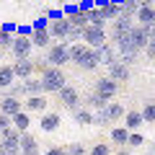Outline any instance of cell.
I'll return each instance as SVG.
<instances>
[{
  "label": "cell",
  "instance_id": "1",
  "mask_svg": "<svg viewBox=\"0 0 155 155\" xmlns=\"http://www.w3.org/2000/svg\"><path fill=\"white\" fill-rule=\"evenodd\" d=\"M70 62H75V65L83 67V70H96V67L101 65L96 49H91L85 41H72L70 44Z\"/></svg>",
  "mask_w": 155,
  "mask_h": 155
},
{
  "label": "cell",
  "instance_id": "2",
  "mask_svg": "<svg viewBox=\"0 0 155 155\" xmlns=\"http://www.w3.org/2000/svg\"><path fill=\"white\" fill-rule=\"evenodd\" d=\"M65 85H67V78L62 72V67H47L41 72V93H57Z\"/></svg>",
  "mask_w": 155,
  "mask_h": 155
},
{
  "label": "cell",
  "instance_id": "3",
  "mask_svg": "<svg viewBox=\"0 0 155 155\" xmlns=\"http://www.w3.org/2000/svg\"><path fill=\"white\" fill-rule=\"evenodd\" d=\"M65 62H70V44L67 41L49 44V49H47V65L49 67H62Z\"/></svg>",
  "mask_w": 155,
  "mask_h": 155
},
{
  "label": "cell",
  "instance_id": "4",
  "mask_svg": "<svg viewBox=\"0 0 155 155\" xmlns=\"http://www.w3.org/2000/svg\"><path fill=\"white\" fill-rule=\"evenodd\" d=\"M57 96H60V104L65 106L67 111L80 109V93H78L72 85H65V88H60V91H57Z\"/></svg>",
  "mask_w": 155,
  "mask_h": 155
},
{
  "label": "cell",
  "instance_id": "5",
  "mask_svg": "<svg viewBox=\"0 0 155 155\" xmlns=\"http://www.w3.org/2000/svg\"><path fill=\"white\" fill-rule=\"evenodd\" d=\"M83 41L91 47V49L101 47L106 41V28H101V26H85L83 28Z\"/></svg>",
  "mask_w": 155,
  "mask_h": 155
},
{
  "label": "cell",
  "instance_id": "6",
  "mask_svg": "<svg viewBox=\"0 0 155 155\" xmlns=\"http://www.w3.org/2000/svg\"><path fill=\"white\" fill-rule=\"evenodd\" d=\"M70 21H67L65 16L62 18H54V21H49V28H47V31H49V36L52 39H62V41H65L67 39V34H70Z\"/></svg>",
  "mask_w": 155,
  "mask_h": 155
},
{
  "label": "cell",
  "instance_id": "7",
  "mask_svg": "<svg viewBox=\"0 0 155 155\" xmlns=\"http://www.w3.org/2000/svg\"><path fill=\"white\" fill-rule=\"evenodd\" d=\"M116 88H119V83H114V80H111V78H98V80H96V91L93 93H98L101 98H114L116 96Z\"/></svg>",
  "mask_w": 155,
  "mask_h": 155
},
{
  "label": "cell",
  "instance_id": "8",
  "mask_svg": "<svg viewBox=\"0 0 155 155\" xmlns=\"http://www.w3.org/2000/svg\"><path fill=\"white\" fill-rule=\"evenodd\" d=\"M129 41H132L134 52H142L145 47H147V41H150V39H147V34H145V28L140 26V23L129 28Z\"/></svg>",
  "mask_w": 155,
  "mask_h": 155
},
{
  "label": "cell",
  "instance_id": "9",
  "mask_svg": "<svg viewBox=\"0 0 155 155\" xmlns=\"http://www.w3.org/2000/svg\"><path fill=\"white\" fill-rule=\"evenodd\" d=\"M31 39L28 36H13V44H11V52L16 54V60L18 57H28L31 54Z\"/></svg>",
  "mask_w": 155,
  "mask_h": 155
},
{
  "label": "cell",
  "instance_id": "10",
  "mask_svg": "<svg viewBox=\"0 0 155 155\" xmlns=\"http://www.w3.org/2000/svg\"><path fill=\"white\" fill-rule=\"evenodd\" d=\"M11 67H13V75H16V78H23V80L34 75V62L28 60V57H18Z\"/></svg>",
  "mask_w": 155,
  "mask_h": 155
},
{
  "label": "cell",
  "instance_id": "11",
  "mask_svg": "<svg viewBox=\"0 0 155 155\" xmlns=\"http://www.w3.org/2000/svg\"><path fill=\"white\" fill-rule=\"evenodd\" d=\"M18 93H26V96H41V80H36V78H26L21 85H18L16 91H13V96Z\"/></svg>",
  "mask_w": 155,
  "mask_h": 155
},
{
  "label": "cell",
  "instance_id": "12",
  "mask_svg": "<svg viewBox=\"0 0 155 155\" xmlns=\"http://www.w3.org/2000/svg\"><path fill=\"white\" fill-rule=\"evenodd\" d=\"M18 147H21V155H41V153H39L36 137L28 134V132H21V142H18Z\"/></svg>",
  "mask_w": 155,
  "mask_h": 155
},
{
  "label": "cell",
  "instance_id": "13",
  "mask_svg": "<svg viewBox=\"0 0 155 155\" xmlns=\"http://www.w3.org/2000/svg\"><path fill=\"white\" fill-rule=\"evenodd\" d=\"M109 78L114 80V83H124V80H129V65H124V62L116 60L114 65H109Z\"/></svg>",
  "mask_w": 155,
  "mask_h": 155
},
{
  "label": "cell",
  "instance_id": "14",
  "mask_svg": "<svg viewBox=\"0 0 155 155\" xmlns=\"http://www.w3.org/2000/svg\"><path fill=\"white\" fill-rule=\"evenodd\" d=\"M23 106H21V98L18 96H5V98L0 101V114H5V116H13L18 114Z\"/></svg>",
  "mask_w": 155,
  "mask_h": 155
},
{
  "label": "cell",
  "instance_id": "15",
  "mask_svg": "<svg viewBox=\"0 0 155 155\" xmlns=\"http://www.w3.org/2000/svg\"><path fill=\"white\" fill-rule=\"evenodd\" d=\"M28 39H31L34 47H41V49H49V44H52V36H49L47 28H34Z\"/></svg>",
  "mask_w": 155,
  "mask_h": 155
},
{
  "label": "cell",
  "instance_id": "16",
  "mask_svg": "<svg viewBox=\"0 0 155 155\" xmlns=\"http://www.w3.org/2000/svg\"><path fill=\"white\" fill-rule=\"evenodd\" d=\"M134 18H137L140 26H150V23H155V5H140L137 13H134Z\"/></svg>",
  "mask_w": 155,
  "mask_h": 155
},
{
  "label": "cell",
  "instance_id": "17",
  "mask_svg": "<svg viewBox=\"0 0 155 155\" xmlns=\"http://www.w3.org/2000/svg\"><path fill=\"white\" fill-rule=\"evenodd\" d=\"M96 54H98V62L101 65H114L116 62V57H114V49H111V44H101V47H96Z\"/></svg>",
  "mask_w": 155,
  "mask_h": 155
},
{
  "label": "cell",
  "instance_id": "18",
  "mask_svg": "<svg viewBox=\"0 0 155 155\" xmlns=\"http://www.w3.org/2000/svg\"><path fill=\"white\" fill-rule=\"evenodd\" d=\"M140 124H145V122H142V114H140V111H129V114H124V127H127L129 132H137Z\"/></svg>",
  "mask_w": 155,
  "mask_h": 155
},
{
  "label": "cell",
  "instance_id": "19",
  "mask_svg": "<svg viewBox=\"0 0 155 155\" xmlns=\"http://www.w3.org/2000/svg\"><path fill=\"white\" fill-rule=\"evenodd\" d=\"M11 122H13V127L18 129V132H26L28 129V124H31V119H28V111H18V114H13L11 116Z\"/></svg>",
  "mask_w": 155,
  "mask_h": 155
},
{
  "label": "cell",
  "instance_id": "20",
  "mask_svg": "<svg viewBox=\"0 0 155 155\" xmlns=\"http://www.w3.org/2000/svg\"><path fill=\"white\" fill-rule=\"evenodd\" d=\"M85 16H88V26H101V28H106V16H104L101 8H91Z\"/></svg>",
  "mask_w": 155,
  "mask_h": 155
},
{
  "label": "cell",
  "instance_id": "21",
  "mask_svg": "<svg viewBox=\"0 0 155 155\" xmlns=\"http://www.w3.org/2000/svg\"><path fill=\"white\" fill-rule=\"evenodd\" d=\"M72 114H75V124H80V127H91L93 124V111L91 109H75Z\"/></svg>",
  "mask_w": 155,
  "mask_h": 155
},
{
  "label": "cell",
  "instance_id": "22",
  "mask_svg": "<svg viewBox=\"0 0 155 155\" xmlns=\"http://www.w3.org/2000/svg\"><path fill=\"white\" fill-rule=\"evenodd\" d=\"M127 140H129V129H127V127L111 129V142H114L116 147H124V145H127Z\"/></svg>",
  "mask_w": 155,
  "mask_h": 155
},
{
  "label": "cell",
  "instance_id": "23",
  "mask_svg": "<svg viewBox=\"0 0 155 155\" xmlns=\"http://www.w3.org/2000/svg\"><path fill=\"white\" fill-rule=\"evenodd\" d=\"M60 114H44L41 116V129H44V132H54L57 127H60Z\"/></svg>",
  "mask_w": 155,
  "mask_h": 155
},
{
  "label": "cell",
  "instance_id": "24",
  "mask_svg": "<svg viewBox=\"0 0 155 155\" xmlns=\"http://www.w3.org/2000/svg\"><path fill=\"white\" fill-rule=\"evenodd\" d=\"M47 109V98L41 96H28L26 98V111H44Z\"/></svg>",
  "mask_w": 155,
  "mask_h": 155
},
{
  "label": "cell",
  "instance_id": "25",
  "mask_svg": "<svg viewBox=\"0 0 155 155\" xmlns=\"http://www.w3.org/2000/svg\"><path fill=\"white\" fill-rule=\"evenodd\" d=\"M13 80H16V75H13V67H11V65H3V67H0V88H8V85H13Z\"/></svg>",
  "mask_w": 155,
  "mask_h": 155
},
{
  "label": "cell",
  "instance_id": "26",
  "mask_svg": "<svg viewBox=\"0 0 155 155\" xmlns=\"http://www.w3.org/2000/svg\"><path fill=\"white\" fill-rule=\"evenodd\" d=\"M106 116H109V122H114V119H122L127 111H124V106L122 104H106Z\"/></svg>",
  "mask_w": 155,
  "mask_h": 155
},
{
  "label": "cell",
  "instance_id": "27",
  "mask_svg": "<svg viewBox=\"0 0 155 155\" xmlns=\"http://www.w3.org/2000/svg\"><path fill=\"white\" fill-rule=\"evenodd\" d=\"M67 21H70L72 28H85V26H88V16H85L83 11H75L72 16H67Z\"/></svg>",
  "mask_w": 155,
  "mask_h": 155
},
{
  "label": "cell",
  "instance_id": "28",
  "mask_svg": "<svg viewBox=\"0 0 155 155\" xmlns=\"http://www.w3.org/2000/svg\"><path fill=\"white\" fill-rule=\"evenodd\" d=\"M106 104H109V101L101 98L98 93H91L88 98H85V109H96V111H101V109H106Z\"/></svg>",
  "mask_w": 155,
  "mask_h": 155
},
{
  "label": "cell",
  "instance_id": "29",
  "mask_svg": "<svg viewBox=\"0 0 155 155\" xmlns=\"http://www.w3.org/2000/svg\"><path fill=\"white\" fill-rule=\"evenodd\" d=\"M101 11H104L106 21L109 18H116V16H122V3H106V5H101Z\"/></svg>",
  "mask_w": 155,
  "mask_h": 155
},
{
  "label": "cell",
  "instance_id": "30",
  "mask_svg": "<svg viewBox=\"0 0 155 155\" xmlns=\"http://www.w3.org/2000/svg\"><path fill=\"white\" fill-rule=\"evenodd\" d=\"M21 147L18 142H5V140H0V155H18Z\"/></svg>",
  "mask_w": 155,
  "mask_h": 155
},
{
  "label": "cell",
  "instance_id": "31",
  "mask_svg": "<svg viewBox=\"0 0 155 155\" xmlns=\"http://www.w3.org/2000/svg\"><path fill=\"white\" fill-rule=\"evenodd\" d=\"M0 140H5V142H21V132L16 127H11L5 132H0Z\"/></svg>",
  "mask_w": 155,
  "mask_h": 155
},
{
  "label": "cell",
  "instance_id": "32",
  "mask_svg": "<svg viewBox=\"0 0 155 155\" xmlns=\"http://www.w3.org/2000/svg\"><path fill=\"white\" fill-rule=\"evenodd\" d=\"M140 114H142V122H155V104H145V109L140 111Z\"/></svg>",
  "mask_w": 155,
  "mask_h": 155
},
{
  "label": "cell",
  "instance_id": "33",
  "mask_svg": "<svg viewBox=\"0 0 155 155\" xmlns=\"http://www.w3.org/2000/svg\"><path fill=\"white\" fill-rule=\"evenodd\" d=\"M11 44H13V36H11L8 31H3V28H0V52L11 49Z\"/></svg>",
  "mask_w": 155,
  "mask_h": 155
},
{
  "label": "cell",
  "instance_id": "34",
  "mask_svg": "<svg viewBox=\"0 0 155 155\" xmlns=\"http://www.w3.org/2000/svg\"><path fill=\"white\" fill-rule=\"evenodd\" d=\"M142 142H145V137H142L140 132H129V140H127V145H129V147H140Z\"/></svg>",
  "mask_w": 155,
  "mask_h": 155
},
{
  "label": "cell",
  "instance_id": "35",
  "mask_svg": "<svg viewBox=\"0 0 155 155\" xmlns=\"http://www.w3.org/2000/svg\"><path fill=\"white\" fill-rule=\"evenodd\" d=\"M93 124H101V127H109V124H111V122H109V116H106V111H104V109H101L98 114H93Z\"/></svg>",
  "mask_w": 155,
  "mask_h": 155
},
{
  "label": "cell",
  "instance_id": "36",
  "mask_svg": "<svg viewBox=\"0 0 155 155\" xmlns=\"http://www.w3.org/2000/svg\"><path fill=\"white\" fill-rule=\"evenodd\" d=\"M67 155H85V147H83V145H80V142H72V145H67Z\"/></svg>",
  "mask_w": 155,
  "mask_h": 155
},
{
  "label": "cell",
  "instance_id": "37",
  "mask_svg": "<svg viewBox=\"0 0 155 155\" xmlns=\"http://www.w3.org/2000/svg\"><path fill=\"white\" fill-rule=\"evenodd\" d=\"M91 155H111V153H109V145H106V142H98V145H93Z\"/></svg>",
  "mask_w": 155,
  "mask_h": 155
},
{
  "label": "cell",
  "instance_id": "38",
  "mask_svg": "<svg viewBox=\"0 0 155 155\" xmlns=\"http://www.w3.org/2000/svg\"><path fill=\"white\" fill-rule=\"evenodd\" d=\"M13 127V122H11V116H5V114H0V132H5V129H11Z\"/></svg>",
  "mask_w": 155,
  "mask_h": 155
},
{
  "label": "cell",
  "instance_id": "39",
  "mask_svg": "<svg viewBox=\"0 0 155 155\" xmlns=\"http://www.w3.org/2000/svg\"><path fill=\"white\" fill-rule=\"evenodd\" d=\"M145 52H147V57H150V60H155V39H150V41H147Z\"/></svg>",
  "mask_w": 155,
  "mask_h": 155
},
{
  "label": "cell",
  "instance_id": "40",
  "mask_svg": "<svg viewBox=\"0 0 155 155\" xmlns=\"http://www.w3.org/2000/svg\"><path fill=\"white\" fill-rule=\"evenodd\" d=\"M44 155H67V150L65 147H52V150H47Z\"/></svg>",
  "mask_w": 155,
  "mask_h": 155
},
{
  "label": "cell",
  "instance_id": "41",
  "mask_svg": "<svg viewBox=\"0 0 155 155\" xmlns=\"http://www.w3.org/2000/svg\"><path fill=\"white\" fill-rule=\"evenodd\" d=\"M145 34H147V39H155V23H150V26H142Z\"/></svg>",
  "mask_w": 155,
  "mask_h": 155
},
{
  "label": "cell",
  "instance_id": "42",
  "mask_svg": "<svg viewBox=\"0 0 155 155\" xmlns=\"http://www.w3.org/2000/svg\"><path fill=\"white\" fill-rule=\"evenodd\" d=\"M65 13H60V11H49V21H54V18H62Z\"/></svg>",
  "mask_w": 155,
  "mask_h": 155
},
{
  "label": "cell",
  "instance_id": "43",
  "mask_svg": "<svg viewBox=\"0 0 155 155\" xmlns=\"http://www.w3.org/2000/svg\"><path fill=\"white\" fill-rule=\"evenodd\" d=\"M0 28H3V31H8V34H13V31H16V26H13V23H8V26H0Z\"/></svg>",
  "mask_w": 155,
  "mask_h": 155
},
{
  "label": "cell",
  "instance_id": "44",
  "mask_svg": "<svg viewBox=\"0 0 155 155\" xmlns=\"http://www.w3.org/2000/svg\"><path fill=\"white\" fill-rule=\"evenodd\" d=\"M31 28H47V21H36V23H34Z\"/></svg>",
  "mask_w": 155,
  "mask_h": 155
},
{
  "label": "cell",
  "instance_id": "45",
  "mask_svg": "<svg viewBox=\"0 0 155 155\" xmlns=\"http://www.w3.org/2000/svg\"><path fill=\"white\" fill-rule=\"evenodd\" d=\"M116 155H132V153H129V150H124V147H122V150H119V153H116Z\"/></svg>",
  "mask_w": 155,
  "mask_h": 155
},
{
  "label": "cell",
  "instance_id": "46",
  "mask_svg": "<svg viewBox=\"0 0 155 155\" xmlns=\"http://www.w3.org/2000/svg\"><path fill=\"white\" fill-rule=\"evenodd\" d=\"M150 155H155V142H153V145H150Z\"/></svg>",
  "mask_w": 155,
  "mask_h": 155
},
{
  "label": "cell",
  "instance_id": "47",
  "mask_svg": "<svg viewBox=\"0 0 155 155\" xmlns=\"http://www.w3.org/2000/svg\"><path fill=\"white\" fill-rule=\"evenodd\" d=\"M0 57H3V52H0Z\"/></svg>",
  "mask_w": 155,
  "mask_h": 155
},
{
  "label": "cell",
  "instance_id": "48",
  "mask_svg": "<svg viewBox=\"0 0 155 155\" xmlns=\"http://www.w3.org/2000/svg\"><path fill=\"white\" fill-rule=\"evenodd\" d=\"M153 5H155V3H153Z\"/></svg>",
  "mask_w": 155,
  "mask_h": 155
}]
</instances>
